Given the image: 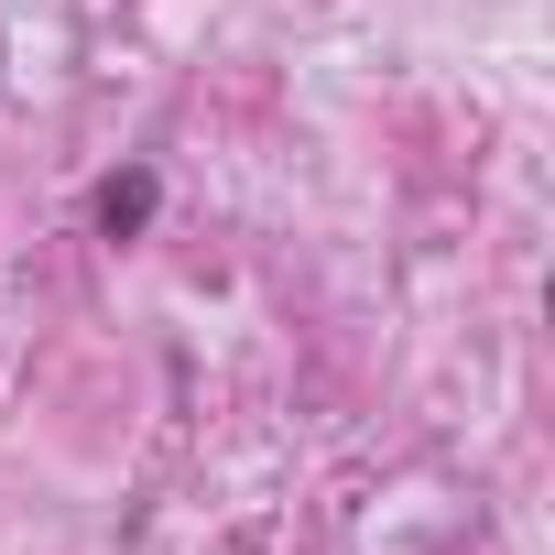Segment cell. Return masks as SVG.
<instances>
[{
    "mask_svg": "<svg viewBox=\"0 0 555 555\" xmlns=\"http://www.w3.org/2000/svg\"><path fill=\"white\" fill-rule=\"evenodd\" d=\"M142 218H153V175H109V185H99V229L120 240V229H142Z\"/></svg>",
    "mask_w": 555,
    "mask_h": 555,
    "instance_id": "cell-1",
    "label": "cell"
}]
</instances>
